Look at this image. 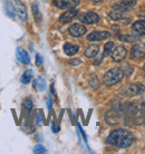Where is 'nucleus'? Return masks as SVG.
I'll return each instance as SVG.
<instances>
[{"label": "nucleus", "mask_w": 145, "mask_h": 154, "mask_svg": "<svg viewBox=\"0 0 145 154\" xmlns=\"http://www.w3.org/2000/svg\"><path fill=\"white\" fill-rule=\"evenodd\" d=\"M98 50H99V47L97 46V45H95V44H92V45H89V46L85 49L84 55L87 58H93L98 54Z\"/></svg>", "instance_id": "2eb2a0df"}, {"label": "nucleus", "mask_w": 145, "mask_h": 154, "mask_svg": "<svg viewBox=\"0 0 145 154\" xmlns=\"http://www.w3.org/2000/svg\"><path fill=\"white\" fill-rule=\"evenodd\" d=\"M14 7H15L16 15L19 17V19L23 20V21H26L28 15H27V9L25 7V5L19 0H15L14 1Z\"/></svg>", "instance_id": "0eeeda50"}, {"label": "nucleus", "mask_w": 145, "mask_h": 154, "mask_svg": "<svg viewBox=\"0 0 145 154\" xmlns=\"http://www.w3.org/2000/svg\"><path fill=\"white\" fill-rule=\"evenodd\" d=\"M68 32L72 37H80L86 32V28L80 23H74L68 28Z\"/></svg>", "instance_id": "9b49d317"}, {"label": "nucleus", "mask_w": 145, "mask_h": 154, "mask_svg": "<svg viewBox=\"0 0 145 154\" xmlns=\"http://www.w3.org/2000/svg\"><path fill=\"white\" fill-rule=\"evenodd\" d=\"M133 31L137 35H145V20H138L133 23Z\"/></svg>", "instance_id": "dca6fc26"}, {"label": "nucleus", "mask_w": 145, "mask_h": 154, "mask_svg": "<svg viewBox=\"0 0 145 154\" xmlns=\"http://www.w3.org/2000/svg\"><path fill=\"white\" fill-rule=\"evenodd\" d=\"M42 115H40V112H38L36 114V124L37 125H42Z\"/></svg>", "instance_id": "cd10ccee"}, {"label": "nucleus", "mask_w": 145, "mask_h": 154, "mask_svg": "<svg viewBox=\"0 0 145 154\" xmlns=\"http://www.w3.org/2000/svg\"><path fill=\"white\" fill-rule=\"evenodd\" d=\"M103 55H99L98 58L97 59H95V62H94V65H99L100 64V62H102V59H103Z\"/></svg>", "instance_id": "7c9ffc66"}, {"label": "nucleus", "mask_w": 145, "mask_h": 154, "mask_svg": "<svg viewBox=\"0 0 145 154\" xmlns=\"http://www.w3.org/2000/svg\"><path fill=\"white\" fill-rule=\"evenodd\" d=\"M134 141H135L134 135L130 131L124 130V128L115 130L107 137V142L111 145L119 147V149H125V147L131 146L134 143Z\"/></svg>", "instance_id": "f257e3e1"}, {"label": "nucleus", "mask_w": 145, "mask_h": 154, "mask_svg": "<svg viewBox=\"0 0 145 154\" xmlns=\"http://www.w3.org/2000/svg\"><path fill=\"white\" fill-rule=\"evenodd\" d=\"M77 15V10L75 8H72V9H69L68 11H66L65 14H63V15L59 17V23H70L74 18H75V16Z\"/></svg>", "instance_id": "f8f14e48"}, {"label": "nucleus", "mask_w": 145, "mask_h": 154, "mask_svg": "<svg viewBox=\"0 0 145 154\" xmlns=\"http://www.w3.org/2000/svg\"><path fill=\"white\" fill-rule=\"evenodd\" d=\"M53 131H54V133H57L58 131H59V127H58V125L55 122L53 123Z\"/></svg>", "instance_id": "2f4dec72"}, {"label": "nucleus", "mask_w": 145, "mask_h": 154, "mask_svg": "<svg viewBox=\"0 0 145 154\" xmlns=\"http://www.w3.org/2000/svg\"><path fill=\"white\" fill-rule=\"evenodd\" d=\"M144 104L140 106H134L131 108V122L134 125H143L145 123V112Z\"/></svg>", "instance_id": "7ed1b4c3"}, {"label": "nucleus", "mask_w": 145, "mask_h": 154, "mask_svg": "<svg viewBox=\"0 0 145 154\" xmlns=\"http://www.w3.org/2000/svg\"><path fill=\"white\" fill-rule=\"evenodd\" d=\"M110 37L111 34L108 31H93L87 36V39L89 42H102Z\"/></svg>", "instance_id": "1a4fd4ad"}, {"label": "nucleus", "mask_w": 145, "mask_h": 154, "mask_svg": "<svg viewBox=\"0 0 145 154\" xmlns=\"http://www.w3.org/2000/svg\"><path fill=\"white\" fill-rule=\"evenodd\" d=\"M34 153H46V149L42 145H37L34 149Z\"/></svg>", "instance_id": "bb28decb"}, {"label": "nucleus", "mask_w": 145, "mask_h": 154, "mask_svg": "<svg viewBox=\"0 0 145 154\" xmlns=\"http://www.w3.org/2000/svg\"><path fill=\"white\" fill-rule=\"evenodd\" d=\"M127 56V50L125 47L123 46H117L113 51H112V59L116 63H119L124 60Z\"/></svg>", "instance_id": "6e6552de"}, {"label": "nucleus", "mask_w": 145, "mask_h": 154, "mask_svg": "<svg viewBox=\"0 0 145 154\" xmlns=\"http://www.w3.org/2000/svg\"><path fill=\"white\" fill-rule=\"evenodd\" d=\"M136 4V0H121L119 2L114 5V9H119L121 11H125L127 9H130L131 7H133L134 5Z\"/></svg>", "instance_id": "ddd939ff"}, {"label": "nucleus", "mask_w": 145, "mask_h": 154, "mask_svg": "<svg viewBox=\"0 0 145 154\" xmlns=\"http://www.w3.org/2000/svg\"><path fill=\"white\" fill-rule=\"evenodd\" d=\"M42 64V56L39 54H37L36 55V65L37 66H40Z\"/></svg>", "instance_id": "c85d7f7f"}, {"label": "nucleus", "mask_w": 145, "mask_h": 154, "mask_svg": "<svg viewBox=\"0 0 145 154\" xmlns=\"http://www.w3.org/2000/svg\"><path fill=\"white\" fill-rule=\"evenodd\" d=\"M89 86L92 87L93 89H97L99 87V82L97 79V77L93 76L91 79H89Z\"/></svg>", "instance_id": "393cba45"}, {"label": "nucleus", "mask_w": 145, "mask_h": 154, "mask_svg": "<svg viewBox=\"0 0 145 154\" xmlns=\"http://www.w3.org/2000/svg\"><path fill=\"white\" fill-rule=\"evenodd\" d=\"M47 106H48V108L51 107V100H50V98L47 100Z\"/></svg>", "instance_id": "473e14b6"}, {"label": "nucleus", "mask_w": 145, "mask_h": 154, "mask_svg": "<svg viewBox=\"0 0 145 154\" xmlns=\"http://www.w3.org/2000/svg\"><path fill=\"white\" fill-rule=\"evenodd\" d=\"M124 73L119 68H112L105 73L103 77V81L106 86H114L123 79Z\"/></svg>", "instance_id": "f03ea898"}, {"label": "nucleus", "mask_w": 145, "mask_h": 154, "mask_svg": "<svg viewBox=\"0 0 145 154\" xmlns=\"http://www.w3.org/2000/svg\"><path fill=\"white\" fill-rule=\"evenodd\" d=\"M119 40H122V42H132L133 40H135L132 35H123V36H119Z\"/></svg>", "instance_id": "a878e982"}, {"label": "nucleus", "mask_w": 145, "mask_h": 154, "mask_svg": "<svg viewBox=\"0 0 145 154\" xmlns=\"http://www.w3.org/2000/svg\"><path fill=\"white\" fill-rule=\"evenodd\" d=\"M32 76H34V72L31 69H28L26 70L25 73L23 74V76H21V83L23 84H29L31 82V79H32Z\"/></svg>", "instance_id": "6ab92c4d"}, {"label": "nucleus", "mask_w": 145, "mask_h": 154, "mask_svg": "<svg viewBox=\"0 0 145 154\" xmlns=\"http://www.w3.org/2000/svg\"><path fill=\"white\" fill-rule=\"evenodd\" d=\"M80 59H72V60H69V64L72 66H76V65H80Z\"/></svg>", "instance_id": "c756f323"}, {"label": "nucleus", "mask_w": 145, "mask_h": 154, "mask_svg": "<svg viewBox=\"0 0 145 154\" xmlns=\"http://www.w3.org/2000/svg\"><path fill=\"white\" fill-rule=\"evenodd\" d=\"M79 50V47L77 46V45H74V44H70V42H67L64 45V51H65L66 55H68V56H72V55H75Z\"/></svg>", "instance_id": "f3484780"}, {"label": "nucleus", "mask_w": 145, "mask_h": 154, "mask_svg": "<svg viewBox=\"0 0 145 154\" xmlns=\"http://www.w3.org/2000/svg\"><path fill=\"white\" fill-rule=\"evenodd\" d=\"M122 16H123V11H121L119 9H114L113 11L110 12V18L112 20H119L122 18Z\"/></svg>", "instance_id": "5701e85b"}, {"label": "nucleus", "mask_w": 145, "mask_h": 154, "mask_svg": "<svg viewBox=\"0 0 145 154\" xmlns=\"http://www.w3.org/2000/svg\"><path fill=\"white\" fill-rule=\"evenodd\" d=\"M17 58H18V60H19L20 63L26 64V65L30 63V56H29V54H28L23 48H21V47H19V48L17 49Z\"/></svg>", "instance_id": "4468645a"}, {"label": "nucleus", "mask_w": 145, "mask_h": 154, "mask_svg": "<svg viewBox=\"0 0 145 154\" xmlns=\"http://www.w3.org/2000/svg\"><path fill=\"white\" fill-rule=\"evenodd\" d=\"M113 49H114V42H108L107 44H105V47H104V54H103L104 57L110 56L111 53L113 51Z\"/></svg>", "instance_id": "4be33fe9"}, {"label": "nucleus", "mask_w": 145, "mask_h": 154, "mask_svg": "<svg viewBox=\"0 0 145 154\" xmlns=\"http://www.w3.org/2000/svg\"><path fill=\"white\" fill-rule=\"evenodd\" d=\"M31 10H32V14H34V17H35L36 23H39L40 21H42V14H40V11H39V8H38V6H37V4L32 5Z\"/></svg>", "instance_id": "412c9836"}, {"label": "nucleus", "mask_w": 145, "mask_h": 154, "mask_svg": "<svg viewBox=\"0 0 145 154\" xmlns=\"http://www.w3.org/2000/svg\"><path fill=\"white\" fill-rule=\"evenodd\" d=\"M79 19L82 23H87V25H93V23H97L99 21V17L97 14L95 12H86L84 15H82L79 17Z\"/></svg>", "instance_id": "9d476101"}, {"label": "nucleus", "mask_w": 145, "mask_h": 154, "mask_svg": "<svg viewBox=\"0 0 145 154\" xmlns=\"http://www.w3.org/2000/svg\"><path fill=\"white\" fill-rule=\"evenodd\" d=\"M144 70H145V64H144Z\"/></svg>", "instance_id": "f704fd0d"}, {"label": "nucleus", "mask_w": 145, "mask_h": 154, "mask_svg": "<svg viewBox=\"0 0 145 154\" xmlns=\"http://www.w3.org/2000/svg\"><path fill=\"white\" fill-rule=\"evenodd\" d=\"M145 57V44H135L131 50V58L141 60Z\"/></svg>", "instance_id": "39448f33"}, {"label": "nucleus", "mask_w": 145, "mask_h": 154, "mask_svg": "<svg viewBox=\"0 0 145 154\" xmlns=\"http://www.w3.org/2000/svg\"><path fill=\"white\" fill-rule=\"evenodd\" d=\"M34 86L38 89V91H40V92H44V91L46 89V83H45L44 78H42V77H38V78L35 79Z\"/></svg>", "instance_id": "aec40b11"}, {"label": "nucleus", "mask_w": 145, "mask_h": 154, "mask_svg": "<svg viewBox=\"0 0 145 154\" xmlns=\"http://www.w3.org/2000/svg\"><path fill=\"white\" fill-rule=\"evenodd\" d=\"M93 2H96V4H97V2H100V1H102V0H92Z\"/></svg>", "instance_id": "72a5a7b5"}, {"label": "nucleus", "mask_w": 145, "mask_h": 154, "mask_svg": "<svg viewBox=\"0 0 145 154\" xmlns=\"http://www.w3.org/2000/svg\"><path fill=\"white\" fill-rule=\"evenodd\" d=\"M23 107L26 111L27 114H29L31 112V109H32V102L30 100H25L23 103Z\"/></svg>", "instance_id": "b1692460"}, {"label": "nucleus", "mask_w": 145, "mask_h": 154, "mask_svg": "<svg viewBox=\"0 0 145 154\" xmlns=\"http://www.w3.org/2000/svg\"><path fill=\"white\" fill-rule=\"evenodd\" d=\"M144 92H145L144 85L136 83V84L126 85L125 87L121 91V94H123L126 97H131V96H136V95H141Z\"/></svg>", "instance_id": "20e7f679"}, {"label": "nucleus", "mask_w": 145, "mask_h": 154, "mask_svg": "<svg viewBox=\"0 0 145 154\" xmlns=\"http://www.w3.org/2000/svg\"><path fill=\"white\" fill-rule=\"evenodd\" d=\"M53 4L59 9H72L79 5V0H53Z\"/></svg>", "instance_id": "423d86ee"}, {"label": "nucleus", "mask_w": 145, "mask_h": 154, "mask_svg": "<svg viewBox=\"0 0 145 154\" xmlns=\"http://www.w3.org/2000/svg\"><path fill=\"white\" fill-rule=\"evenodd\" d=\"M5 11H6V14L8 15V17L14 18V17H15V15H16L14 4H12V2H10V1H7V2L5 4Z\"/></svg>", "instance_id": "a211bd4d"}]
</instances>
